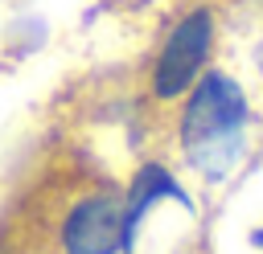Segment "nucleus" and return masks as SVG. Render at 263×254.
Wrapping results in <instances>:
<instances>
[{
	"label": "nucleus",
	"instance_id": "nucleus-4",
	"mask_svg": "<svg viewBox=\"0 0 263 254\" xmlns=\"http://www.w3.org/2000/svg\"><path fill=\"white\" fill-rule=\"evenodd\" d=\"M45 254H123L119 176H82L58 197L45 221Z\"/></svg>",
	"mask_w": 263,
	"mask_h": 254
},
{
	"label": "nucleus",
	"instance_id": "nucleus-2",
	"mask_svg": "<svg viewBox=\"0 0 263 254\" xmlns=\"http://www.w3.org/2000/svg\"><path fill=\"white\" fill-rule=\"evenodd\" d=\"M123 254H205L210 201L156 147L119 176Z\"/></svg>",
	"mask_w": 263,
	"mask_h": 254
},
{
	"label": "nucleus",
	"instance_id": "nucleus-7",
	"mask_svg": "<svg viewBox=\"0 0 263 254\" xmlns=\"http://www.w3.org/2000/svg\"><path fill=\"white\" fill-rule=\"evenodd\" d=\"M222 4H226V0H222Z\"/></svg>",
	"mask_w": 263,
	"mask_h": 254
},
{
	"label": "nucleus",
	"instance_id": "nucleus-5",
	"mask_svg": "<svg viewBox=\"0 0 263 254\" xmlns=\"http://www.w3.org/2000/svg\"><path fill=\"white\" fill-rule=\"evenodd\" d=\"M218 217L205 229L210 254H263V152L242 172V180L222 193Z\"/></svg>",
	"mask_w": 263,
	"mask_h": 254
},
{
	"label": "nucleus",
	"instance_id": "nucleus-6",
	"mask_svg": "<svg viewBox=\"0 0 263 254\" xmlns=\"http://www.w3.org/2000/svg\"><path fill=\"white\" fill-rule=\"evenodd\" d=\"M33 254H45V246H41V250H33Z\"/></svg>",
	"mask_w": 263,
	"mask_h": 254
},
{
	"label": "nucleus",
	"instance_id": "nucleus-3",
	"mask_svg": "<svg viewBox=\"0 0 263 254\" xmlns=\"http://www.w3.org/2000/svg\"><path fill=\"white\" fill-rule=\"evenodd\" d=\"M226 53V4L181 0L156 29L140 66V102L160 119Z\"/></svg>",
	"mask_w": 263,
	"mask_h": 254
},
{
	"label": "nucleus",
	"instance_id": "nucleus-1",
	"mask_svg": "<svg viewBox=\"0 0 263 254\" xmlns=\"http://www.w3.org/2000/svg\"><path fill=\"white\" fill-rule=\"evenodd\" d=\"M160 152L214 205L263 152V107L247 78L222 57L164 115Z\"/></svg>",
	"mask_w": 263,
	"mask_h": 254
}]
</instances>
